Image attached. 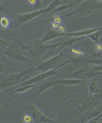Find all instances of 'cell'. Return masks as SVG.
I'll use <instances>...</instances> for the list:
<instances>
[{"mask_svg": "<svg viewBox=\"0 0 102 123\" xmlns=\"http://www.w3.org/2000/svg\"><path fill=\"white\" fill-rule=\"evenodd\" d=\"M53 0V1H54V0Z\"/></svg>", "mask_w": 102, "mask_h": 123, "instance_id": "obj_13", "label": "cell"}, {"mask_svg": "<svg viewBox=\"0 0 102 123\" xmlns=\"http://www.w3.org/2000/svg\"><path fill=\"white\" fill-rule=\"evenodd\" d=\"M95 47L96 49H97V50H98V51H101L102 50V46L101 44H97L95 45Z\"/></svg>", "mask_w": 102, "mask_h": 123, "instance_id": "obj_11", "label": "cell"}, {"mask_svg": "<svg viewBox=\"0 0 102 123\" xmlns=\"http://www.w3.org/2000/svg\"><path fill=\"white\" fill-rule=\"evenodd\" d=\"M53 22H55L56 24L60 25L62 24L63 21V19L62 17L58 14H55L53 17L52 18Z\"/></svg>", "mask_w": 102, "mask_h": 123, "instance_id": "obj_5", "label": "cell"}, {"mask_svg": "<svg viewBox=\"0 0 102 123\" xmlns=\"http://www.w3.org/2000/svg\"><path fill=\"white\" fill-rule=\"evenodd\" d=\"M38 0H26V3L27 4L34 7V9L38 5Z\"/></svg>", "mask_w": 102, "mask_h": 123, "instance_id": "obj_7", "label": "cell"}, {"mask_svg": "<svg viewBox=\"0 0 102 123\" xmlns=\"http://www.w3.org/2000/svg\"><path fill=\"white\" fill-rule=\"evenodd\" d=\"M97 2L99 4H101L102 3V0H97Z\"/></svg>", "mask_w": 102, "mask_h": 123, "instance_id": "obj_12", "label": "cell"}, {"mask_svg": "<svg viewBox=\"0 0 102 123\" xmlns=\"http://www.w3.org/2000/svg\"><path fill=\"white\" fill-rule=\"evenodd\" d=\"M101 7V6L97 5L91 0L84 1L81 3V5L78 8L74 10L71 12L61 17L63 20H64L69 18H74L83 16L91 13L96 9Z\"/></svg>", "mask_w": 102, "mask_h": 123, "instance_id": "obj_2", "label": "cell"}, {"mask_svg": "<svg viewBox=\"0 0 102 123\" xmlns=\"http://www.w3.org/2000/svg\"><path fill=\"white\" fill-rule=\"evenodd\" d=\"M71 51L75 54L79 55V56H83L84 53L83 51L75 48H73L71 49Z\"/></svg>", "mask_w": 102, "mask_h": 123, "instance_id": "obj_8", "label": "cell"}, {"mask_svg": "<svg viewBox=\"0 0 102 123\" xmlns=\"http://www.w3.org/2000/svg\"></svg>", "mask_w": 102, "mask_h": 123, "instance_id": "obj_14", "label": "cell"}, {"mask_svg": "<svg viewBox=\"0 0 102 123\" xmlns=\"http://www.w3.org/2000/svg\"><path fill=\"white\" fill-rule=\"evenodd\" d=\"M12 21L7 15H4L0 18V26L3 29H6L12 27Z\"/></svg>", "mask_w": 102, "mask_h": 123, "instance_id": "obj_4", "label": "cell"}, {"mask_svg": "<svg viewBox=\"0 0 102 123\" xmlns=\"http://www.w3.org/2000/svg\"><path fill=\"white\" fill-rule=\"evenodd\" d=\"M23 121L26 123H30L33 121V117L31 115L26 114L25 115L23 118Z\"/></svg>", "mask_w": 102, "mask_h": 123, "instance_id": "obj_6", "label": "cell"}, {"mask_svg": "<svg viewBox=\"0 0 102 123\" xmlns=\"http://www.w3.org/2000/svg\"><path fill=\"white\" fill-rule=\"evenodd\" d=\"M59 25H60L59 24H56L53 21L51 23V27L53 29L55 30H58Z\"/></svg>", "mask_w": 102, "mask_h": 123, "instance_id": "obj_10", "label": "cell"}, {"mask_svg": "<svg viewBox=\"0 0 102 123\" xmlns=\"http://www.w3.org/2000/svg\"><path fill=\"white\" fill-rule=\"evenodd\" d=\"M16 13V12L14 11L10 6L3 0H0V14H4V15H7L9 17H11L13 18Z\"/></svg>", "mask_w": 102, "mask_h": 123, "instance_id": "obj_3", "label": "cell"}, {"mask_svg": "<svg viewBox=\"0 0 102 123\" xmlns=\"http://www.w3.org/2000/svg\"><path fill=\"white\" fill-rule=\"evenodd\" d=\"M59 32L60 33H66V28L64 25H60L59 27Z\"/></svg>", "mask_w": 102, "mask_h": 123, "instance_id": "obj_9", "label": "cell"}, {"mask_svg": "<svg viewBox=\"0 0 102 123\" xmlns=\"http://www.w3.org/2000/svg\"><path fill=\"white\" fill-rule=\"evenodd\" d=\"M62 4L63 2L61 0H54L48 6L43 9L23 14H19L16 12L13 18V20H12V25L11 27L14 28L19 27L23 24L29 22L41 15H47Z\"/></svg>", "mask_w": 102, "mask_h": 123, "instance_id": "obj_1", "label": "cell"}]
</instances>
